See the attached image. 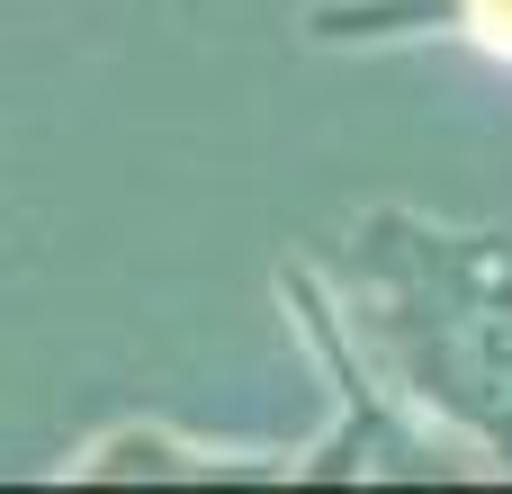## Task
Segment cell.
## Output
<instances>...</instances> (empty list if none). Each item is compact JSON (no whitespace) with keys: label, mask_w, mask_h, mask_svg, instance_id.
I'll return each mask as SVG.
<instances>
[{"label":"cell","mask_w":512,"mask_h":494,"mask_svg":"<svg viewBox=\"0 0 512 494\" xmlns=\"http://www.w3.org/2000/svg\"><path fill=\"white\" fill-rule=\"evenodd\" d=\"M315 270L378 378L512 477V225L369 207Z\"/></svg>","instance_id":"cell-1"},{"label":"cell","mask_w":512,"mask_h":494,"mask_svg":"<svg viewBox=\"0 0 512 494\" xmlns=\"http://www.w3.org/2000/svg\"><path fill=\"white\" fill-rule=\"evenodd\" d=\"M279 288H288V306H297V324H306V342H315V360H324V378H333V432L297 450V486H360V477L432 486V477H468V441L414 423V405H405V396L378 378V360L351 342V324H342L324 270H315V261H288Z\"/></svg>","instance_id":"cell-2"}]
</instances>
